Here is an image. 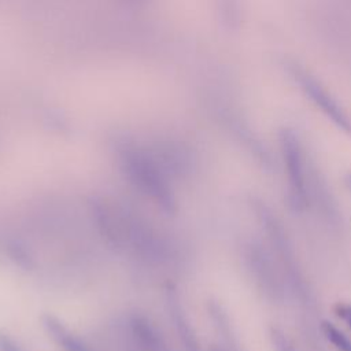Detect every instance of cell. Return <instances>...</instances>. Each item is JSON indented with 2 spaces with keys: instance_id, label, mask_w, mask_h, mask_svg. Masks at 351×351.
I'll return each mask as SVG.
<instances>
[{
  "instance_id": "1",
  "label": "cell",
  "mask_w": 351,
  "mask_h": 351,
  "mask_svg": "<svg viewBox=\"0 0 351 351\" xmlns=\"http://www.w3.org/2000/svg\"><path fill=\"white\" fill-rule=\"evenodd\" d=\"M121 169L130 184L167 213L176 211V196L169 174L155 154L140 147L122 149Z\"/></svg>"
},
{
  "instance_id": "2",
  "label": "cell",
  "mask_w": 351,
  "mask_h": 351,
  "mask_svg": "<svg viewBox=\"0 0 351 351\" xmlns=\"http://www.w3.org/2000/svg\"><path fill=\"white\" fill-rule=\"evenodd\" d=\"M280 148L288 177L289 206L295 211H302L308 200V166L299 134L291 128H284L280 132Z\"/></svg>"
},
{
  "instance_id": "3",
  "label": "cell",
  "mask_w": 351,
  "mask_h": 351,
  "mask_svg": "<svg viewBox=\"0 0 351 351\" xmlns=\"http://www.w3.org/2000/svg\"><path fill=\"white\" fill-rule=\"evenodd\" d=\"M291 78L298 84L299 89L306 97L340 130L351 134V117L332 92L308 70L304 67L291 63L288 64Z\"/></svg>"
},
{
  "instance_id": "4",
  "label": "cell",
  "mask_w": 351,
  "mask_h": 351,
  "mask_svg": "<svg viewBox=\"0 0 351 351\" xmlns=\"http://www.w3.org/2000/svg\"><path fill=\"white\" fill-rule=\"evenodd\" d=\"M256 214L267 233V237H269L271 245L274 247V251L285 270V276L288 277V281H289L292 289L295 292H298L300 299L304 300L307 296L306 281L303 280L302 271L298 266V261L293 254V248H292L291 241L284 230L282 223L273 214V211L262 202H258V204H256Z\"/></svg>"
},
{
  "instance_id": "5",
  "label": "cell",
  "mask_w": 351,
  "mask_h": 351,
  "mask_svg": "<svg viewBox=\"0 0 351 351\" xmlns=\"http://www.w3.org/2000/svg\"><path fill=\"white\" fill-rule=\"evenodd\" d=\"M243 256L258 291L270 302L282 300L284 284L269 251L259 241L250 240L244 244Z\"/></svg>"
},
{
  "instance_id": "6",
  "label": "cell",
  "mask_w": 351,
  "mask_h": 351,
  "mask_svg": "<svg viewBox=\"0 0 351 351\" xmlns=\"http://www.w3.org/2000/svg\"><path fill=\"white\" fill-rule=\"evenodd\" d=\"M136 351H170L165 336L155 324L143 314H133L128 321Z\"/></svg>"
},
{
  "instance_id": "7",
  "label": "cell",
  "mask_w": 351,
  "mask_h": 351,
  "mask_svg": "<svg viewBox=\"0 0 351 351\" xmlns=\"http://www.w3.org/2000/svg\"><path fill=\"white\" fill-rule=\"evenodd\" d=\"M43 325L62 351H90V348L58 318L45 315L43 318Z\"/></svg>"
},
{
  "instance_id": "8",
  "label": "cell",
  "mask_w": 351,
  "mask_h": 351,
  "mask_svg": "<svg viewBox=\"0 0 351 351\" xmlns=\"http://www.w3.org/2000/svg\"><path fill=\"white\" fill-rule=\"evenodd\" d=\"M169 306H170L171 319L174 322L177 333L185 347V351H202L197 337L195 336V333L191 328V324H189L182 307L180 306L176 295H171L169 298Z\"/></svg>"
},
{
  "instance_id": "9",
  "label": "cell",
  "mask_w": 351,
  "mask_h": 351,
  "mask_svg": "<svg viewBox=\"0 0 351 351\" xmlns=\"http://www.w3.org/2000/svg\"><path fill=\"white\" fill-rule=\"evenodd\" d=\"M321 332L337 351H351V340L343 332H340L332 322L322 321Z\"/></svg>"
},
{
  "instance_id": "10",
  "label": "cell",
  "mask_w": 351,
  "mask_h": 351,
  "mask_svg": "<svg viewBox=\"0 0 351 351\" xmlns=\"http://www.w3.org/2000/svg\"><path fill=\"white\" fill-rule=\"evenodd\" d=\"M270 340L276 351H298L287 335L278 328L270 329Z\"/></svg>"
},
{
  "instance_id": "11",
  "label": "cell",
  "mask_w": 351,
  "mask_h": 351,
  "mask_svg": "<svg viewBox=\"0 0 351 351\" xmlns=\"http://www.w3.org/2000/svg\"><path fill=\"white\" fill-rule=\"evenodd\" d=\"M335 314L351 328V303H337L335 306Z\"/></svg>"
},
{
  "instance_id": "12",
  "label": "cell",
  "mask_w": 351,
  "mask_h": 351,
  "mask_svg": "<svg viewBox=\"0 0 351 351\" xmlns=\"http://www.w3.org/2000/svg\"><path fill=\"white\" fill-rule=\"evenodd\" d=\"M0 351H23L7 333H0Z\"/></svg>"
},
{
  "instance_id": "13",
  "label": "cell",
  "mask_w": 351,
  "mask_h": 351,
  "mask_svg": "<svg viewBox=\"0 0 351 351\" xmlns=\"http://www.w3.org/2000/svg\"><path fill=\"white\" fill-rule=\"evenodd\" d=\"M222 339H223V343L215 346L211 351H239V350L236 348V346H234L232 333H230V335H226V336H222Z\"/></svg>"
},
{
  "instance_id": "14",
  "label": "cell",
  "mask_w": 351,
  "mask_h": 351,
  "mask_svg": "<svg viewBox=\"0 0 351 351\" xmlns=\"http://www.w3.org/2000/svg\"><path fill=\"white\" fill-rule=\"evenodd\" d=\"M344 182H346L347 188L351 191V173H348V174L346 176V178H344Z\"/></svg>"
}]
</instances>
